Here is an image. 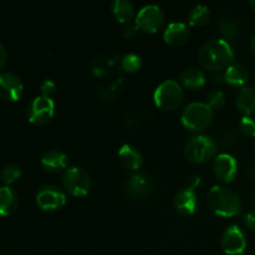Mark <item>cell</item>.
<instances>
[{
	"mask_svg": "<svg viewBox=\"0 0 255 255\" xmlns=\"http://www.w3.org/2000/svg\"><path fill=\"white\" fill-rule=\"evenodd\" d=\"M233 59V47L224 39L208 40L198 50L199 64L212 72L223 71L231 66Z\"/></svg>",
	"mask_w": 255,
	"mask_h": 255,
	"instance_id": "6da1fadb",
	"label": "cell"
},
{
	"mask_svg": "<svg viewBox=\"0 0 255 255\" xmlns=\"http://www.w3.org/2000/svg\"><path fill=\"white\" fill-rule=\"evenodd\" d=\"M207 204L212 212L221 217H234L242 211V198L234 189L217 184L207 194Z\"/></svg>",
	"mask_w": 255,
	"mask_h": 255,
	"instance_id": "7a4b0ae2",
	"label": "cell"
},
{
	"mask_svg": "<svg viewBox=\"0 0 255 255\" xmlns=\"http://www.w3.org/2000/svg\"><path fill=\"white\" fill-rule=\"evenodd\" d=\"M214 112L206 102H191L183 109L181 120L188 131L199 133L212 125Z\"/></svg>",
	"mask_w": 255,
	"mask_h": 255,
	"instance_id": "3957f363",
	"label": "cell"
},
{
	"mask_svg": "<svg viewBox=\"0 0 255 255\" xmlns=\"http://www.w3.org/2000/svg\"><path fill=\"white\" fill-rule=\"evenodd\" d=\"M217 143L211 136L197 133L189 137L184 143V156L189 162L196 164L206 163L217 156Z\"/></svg>",
	"mask_w": 255,
	"mask_h": 255,
	"instance_id": "277c9868",
	"label": "cell"
},
{
	"mask_svg": "<svg viewBox=\"0 0 255 255\" xmlns=\"http://www.w3.org/2000/svg\"><path fill=\"white\" fill-rule=\"evenodd\" d=\"M184 99L182 85L176 80H164L157 86L153 100L156 106L162 111H173L178 109Z\"/></svg>",
	"mask_w": 255,
	"mask_h": 255,
	"instance_id": "5b68a950",
	"label": "cell"
},
{
	"mask_svg": "<svg viewBox=\"0 0 255 255\" xmlns=\"http://www.w3.org/2000/svg\"><path fill=\"white\" fill-rule=\"evenodd\" d=\"M62 184L74 197H85L91 191V176L82 167H69L62 174Z\"/></svg>",
	"mask_w": 255,
	"mask_h": 255,
	"instance_id": "8992f818",
	"label": "cell"
},
{
	"mask_svg": "<svg viewBox=\"0 0 255 255\" xmlns=\"http://www.w3.org/2000/svg\"><path fill=\"white\" fill-rule=\"evenodd\" d=\"M164 20H166V15L162 7L156 4H148L137 12L134 22L138 30L153 34L163 26Z\"/></svg>",
	"mask_w": 255,
	"mask_h": 255,
	"instance_id": "52a82bcc",
	"label": "cell"
},
{
	"mask_svg": "<svg viewBox=\"0 0 255 255\" xmlns=\"http://www.w3.org/2000/svg\"><path fill=\"white\" fill-rule=\"evenodd\" d=\"M36 203L42 211L56 212L66 204V193L56 184H45L37 191Z\"/></svg>",
	"mask_w": 255,
	"mask_h": 255,
	"instance_id": "ba28073f",
	"label": "cell"
},
{
	"mask_svg": "<svg viewBox=\"0 0 255 255\" xmlns=\"http://www.w3.org/2000/svg\"><path fill=\"white\" fill-rule=\"evenodd\" d=\"M125 191L132 199H147L154 191L153 179L144 172H134L125 181Z\"/></svg>",
	"mask_w": 255,
	"mask_h": 255,
	"instance_id": "9c48e42d",
	"label": "cell"
},
{
	"mask_svg": "<svg viewBox=\"0 0 255 255\" xmlns=\"http://www.w3.org/2000/svg\"><path fill=\"white\" fill-rule=\"evenodd\" d=\"M55 115V102L52 99L36 96L27 106V119L31 124L42 126L49 124Z\"/></svg>",
	"mask_w": 255,
	"mask_h": 255,
	"instance_id": "30bf717a",
	"label": "cell"
},
{
	"mask_svg": "<svg viewBox=\"0 0 255 255\" xmlns=\"http://www.w3.org/2000/svg\"><path fill=\"white\" fill-rule=\"evenodd\" d=\"M222 249L228 255H242L247 248V238L243 229L237 224L227 227L221 236Z\"/></svg>",
	"mask_w": 255,
	"mask_h": 255,
	"instance_id": "8fae6325",
	"label": "cell"
},
{
	"mask_svg": "<svg viewBox=\"0 0 255 255\" xmlns=\"http://www.w3.org/2000/svg\"><path fill=\"white\" fill-rule=\"evenodd\" d=\"M212 169L218 181L231 183L238 174V163L236 157L229 153H219L214 157Z\"/></svg>",
	"mask_w": 255,
	"mask_h": 255,
	"instance_id": "7c38bea8",
	"label": "cell"
},
{
	"mask_svg": "<svg viewBox=\"0 0 255 255\" xmlns=\"http://www.w3.org/2000/svg\"><path fill=\"white\" fill-rule=\"evenodd\" d=\"M24 92V84L12 71L0 72V97L5 101H17Z\"/></svg>",
	"mask_w": 255,
	"mask_h": 255,
	"instance_id": "4fadbf2b",
	"label": "cell"
},
{
	"mask_svg": "<svg viewBox=\"0 0 255 255\" xmlns=\"http://www.w3.org/2000/svg\"><path fill=\"white\" fill-rule=\"evenodd\" d=\"M174 208L182 216H192L198 207V196L191 187L179 189L173 199Z\"/></svg>",
	"mask_w": 255,
	"mask_h": 255,
	"instance_id": "5bb4252c",
	"label": "cell"
},
{
	"mask_svg": "<svg viewBox=\"0 0 255 255\" xmlns=\"http://www.w3.org/2000/svg\"><path fill=\"white\" fill-rule=\"evenodd\" d=\"M40 164L42 168L49 173H59L61 171H66L69 164V157L59 149H50L42 154L40 159Z\"/></svg>",
	"mask_w": 255,
	"mask_h": 255,
	"instance_id": "9a60e30c",
	"label": "cell"
},
{
	"mask_svg": "<svg viewBox=\"0 0 255 255\" xmlns=\"http://www.w3.org/2000/svg\"><path fill=\"white\" fill-rule=\"evenodd\" d=\"M119 161L126 168L138 172L143 166V154L133 144L125 143L119 149Z\"/></svg>",
	"mask_w": 255,
	"mask_h": 255,
	"instance_id": "2e32d148",
	"label": "cell"
},
{
	"mask_svg": "<svg viewBox=\"0 0 255 255\" xmlns=\"http://www.w3.org/2000/svg\"><path fill=\"white\" fill-rule=\"evenodd\" d=\"M189 37V27L186 22L173 21L167 25L163 32V39L171 46H179Z\"/></svg>",
	"mask_w": 255,
	"mask_h": 255,
	"instance_id": "e0dca14e",
	"label": "cell"
},
{
	"mask_svg": "<svg viewBox=\"0 0 255 255\" xmlns=\"http://www.w3.org/2000/svg\"><path fill=\"white\" fill-rule=\"evenodd\" d=\"M19 206V198L9 186L0 187V216H11Z\"/></svg>",
	"mask_w": 255,
	"mask_h": 255,
	"instance_id": "ac0fdd59",
	"label": "cell"
},
{
	"mask_svg": "<svg viewBox=\"0 0 255 255\" xmlns=\"http://www.w3.org/2000/svg\"><path fill=\"white\" fill-rule=\"evenodd\" d=\"M236 105L242 112L251 116L255 114V86H243L236 97Z\"/></svg>",
	"mask_w": 255,
	"mask_h": 255,
	"instance_id": "d6986e66",
	"label": "cell"
},
{
	"mask_svg": "<svg viewBox=\"0 0 255 255\" xmlns=\"http://www.w3.org/2000/svg\"><path fill=\"white\" fill-rule=\"evenodd\" d=\"M111 10L116 20L122 24H127L136 19V10L133 2L129 0H115L111 5Z\"/></svg>",
	"mask_w": 255,
	"mask_h": 255,
	"instance_id": "ffe728a7",
	"label": "cell"
},
{
	"mask_svg": "<svg viewBox=\"0 0 255 255\" xmlns=\"http://www.w3.org/2000/svg\"><path fill=\"white\" fill-rule=\"evenodd\" d=\"M249 79V71L247 69L246 65L239 64H232L231 66L227 67L224 71V80L228 82L232 86H243Z\"/></svg>",
	"mask_w": 255,
	"mask_h": 255,
	"instance_id": "44dd1931",
	"label": "cell"
},
{
	"mask_svg": "<svg viewBox=\"0 0 255 255\" xmlns=\"http://www.w3.org/2000/svg\"><path fill=\"white\" fill-rule=\"evenodd\" d=\"M179 80H181V84L183 85L186 89L189 90H197L201 89L202 86H204L206 84V76H204L203 72L201 70H198L197 67H188V69H184L183 71L179 75Z\"/></svg>",
	"mask_w": 255,
	"mask_h": 255,
	"instance_id": "7402d4cb",
	"label": "cell"
},
{
	"mask_svg": "<svg viewBox=\"0 0 255 255\" xmlns=\"http://www.w3.org/2000/svg\"><path fill=\"white\" fill-rule=\"evenodd\" d=\"M211 19V11L207 5L197 4L191 7L187 14V20L192 26H203Z\"/></svg>",
	"mask_w": 255,
	"mask_h": 255,
	"instance_id": "603a6c76",
	"label": "cell"
},
{
	"mask_svg": "<svg viewBox=\"0 0 255 255\" xmlns=\"http://www.w3.org/2000/svg\"><path fill=\"white\" fill-rule=\"evenodd\" d=\"M219 27L226 41H234L239 35V25L231 15H224L219 22Z\"/></svg>",
	"mask_w": 255,
	"mask_h": 255,
	"instance_id": "cb8c5ba5",
	"label": "cell"
},
{
	"mask_svg": "<svg viewBox=\"0 0 255 255\" xmlns=\"http://www.w3.org/2000/svg\"><path fill=\"white\" fill-rule=\"evenodd\" d=\"M21 177V168L17 164L10 163L6 164L0 172V182L4 183L5 186L14 183Z\"/></svg>",
	"mask_w": 255,
	"mask_h": 255,
	"instance_id": "d4e9b609",
	"label": "cell"
},
{
	"mask_svg": "<svg viewBox=\"0 0 255 255\" xmlns=\"http://www.w3.org/2000/svg\"><path fill=\"white\" fill-rule=\"evenodd\" d=\"M112 65H114V61L110 57L99 56L91 61V69L95 75L104 76V75L109 74L110 70L112 69Z\"/></svg>",
	"mask_w": 255,
	"mask_h": 255,
	"instance_id": "484cf974",
	"label": "cell"
},
{
	"mask_svg": "<svg viewBox=\"0 0 255 255\" xmlns=\"http://www.w3.org/2000/svg\"><path fill=\"white\" fill-rule=\"evenodd\" d=\"M141 65H142L141 57H139L137 54H133V52H129V54L124 55L121 59V62H120L121 69L126 72L138 71Z\"/></svg>",
	"mask_w": 255,
	"mask_h": 255,
	"instance_id": "4316f807",
	"label": "cell"
},
{
	"mask_svg": "<svg viewBox=\"0 0 255 255\" xmlns=\"http://www.w3.org/2000/svg\"><path fill=\"white\" fill-rule=\"evenodd\" d=\"M207 105L212 110H219L226 104V94L221 90H212L207 95Z\"/></svg>",
	"mask_w": 255,
	"mask_h": 255,
	"instance_id": "83f0119b",
	"label": "cell"
},
{
	"mask_svg": "<svg viewBox=\"0 0 255 255\" xmlns=\"http://www.w3.org/2000/svg\"><path fill=\"white\" fill-rule=\"evenodd\" d=\"M239 129L248 137H255V120L251 116H244L239 122Z\"/></svg>",
	"mask_w": 255,
	"mask_h": 255,
	"instance_id": "f1b7e54d",
	"label": "cell"
},
{
	"mask_svg": "<svg viewBox=\"0 0 255 255\" xmlns=\"http://www.w3.org/2000/svg\"><path fill=\"white\" fill-rule=\"evenodd\" d=\"M40 90H41V96L52 99L55 91H56V85H55L52 80H45L41 84V86H40Z\"/></svg>",
	"mask_w": 255,
	"mask_h": 255,
	"instance_id": "f546056e",
	"label": "cell"
},
{
	"mask_svg": "<svg viewBox=\"0 0 255 255\" xmlns=\"http://www.w3.org/2000/svg\"><path fill=\"white\" fill-rule=\"evenodd\" d=\"M115 94H116V89L114 85H105L99 90V96L104 101H111L115 97Z\"/></svg>",
	"mask_w": 255,
	"mask_h": 255,
	"instance_id": "4dcf8cb0",
	"label": "cell"
},
{
	"mask_svg": "<svg viewBox=\"0 0 255 255\" xmlns=\"http://www.w3.org/2000/svg\"><path fill=\"white\" fill-rule=\"evenodd\" d=\"M137 31H138V27H137L136 22L134 21L124 24V27H122V35H124L126 39H132V37L136 36Z\"/></svg>",
	"mask_w": 255,
	"mask_h": 255,
	"instance_id": "1f68e13d",
	"label": "cell"
},
{
	"mask_svg": "<svg viewBox=\"0 0 255 255\" xmlns=\"http://www.w3.org/2000/svg\"><path fill=\"white\" fill-rule=\"evenodd\" d=\"M244 224L247 228L255 232V212H249L244 216Z\"/></svg>",
	"mask_w": 255,
	"mask_h": 255,
	"instance_id": "d6a6232c",
	"label": "cell"
},
{
	"mask_svg": "<svg viewBox=\"0 0 255 255\" xmlns=\"http://www.w3.org/2000/svg\"><path fill=\"white\" fill-rule=\"evenodd\" d=\"M6 60H7L6 49L4 47V45L0 44V70L5 66V64H6Z\"/></svg>",
	"mask_w": 255,
	"mask_h": 255,
	"instance_id": "836d02e7",
	"label": "cell"
},
{
	"mask_svg": "<svg viewBox=\"0 0 255 255\" xmlns=\"http://www.w3.org/2000/svg\"><path fill=\"white\" fill-rule=\"evenodd\" d=\"M201 182H202L201 176H198V174H194V176L191 178V188L196 189L197 187L201 184Z\"/></svg>",
	"mask_w": 255,
	"mask_h": 255,
	"instance_id": "e575fe53",
	"label": "cell"
},
{
	"mask_svg": "<svg viewBox=\"0 0 255 255\" xmlns=\"http://www.w3.org/2000/svg\"><path fill=\"white\" fill-rule=\"evenodd\" d=\"M214 82H221L222 80H224V72L219 71V72H213V76H212Z\"/></svg>",
	"mask_w": 255,
	"mask_h": 255,
	"instance_id": "d590c367",
	"label": "cell"
},
{
	"mask_svg": "<svg viewBox=\"0 0 255 255\" xmlns=\"http://www.w3.org/2000/svg\"><path fill=\"white\" fill-rule=\"evenodd\" d=\"M251 50L253 51V54L255 55V36L252 37V40H251Z\"/></svg>",
	"mask_w": 255,
	"mask_h": 255,
	"instance_id": "8d00e7d4",
	"label": "cell"
},
{
	"mask_svg": "<svg viewBox=\"0 0 255 255\" xmlns=\"http://www.w3.org/2000/svg\"><path fill=\"white\" fill-rule=\"evenodd\" d=\"M249 5H251L252 9H253L255 11V0H251V1H249Z\"/></svg>",
	"mask_w": 255,
	"mask_h": 255,
	"instance_id": "74e56055",
	"label": "cell"
}]
</instances>
